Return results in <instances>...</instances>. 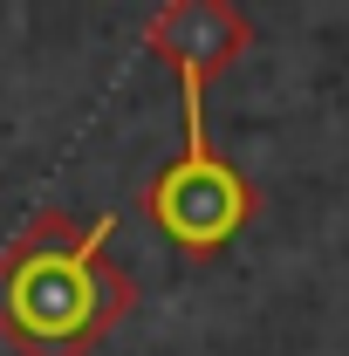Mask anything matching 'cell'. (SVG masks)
<instances>
[{
	"label": "cell",
	"mask_w": 349,
	"mask_h": 356,
	"mask_svg": "<svg viewBox=\"0 0 349 356\" xmlns=\"http://www.w3.org/2000/svg\"><path fill=\"white\" fill-rule=\"evenodd\" d=\"M137 206H144V220L158 226L178 254H192V261L219 254L233 233H247V220L261 213L254 178L240 172L233 158H219L213 137H206V96H185V151H178L165 172L144 178Z\"/></svg>",
	"instance_id": "cell-2"
},
{
	"label": "cell",
	"mask_w": 349,
	"mask_h": 356,
	"mask_svg": "<svg viewBox=\"0 0 349 356\" xmlns=\"http://www.w3.org/2000/svg\"><path fill=\"white\" fill-rule=\"evenodd\" d=\"M144 48L178 76V96H206L219 69L254 48V21L233 0H165L144 21Z\"/></svg>",
	"instance_id": "cell-3"
},
{
	"label": "cell",
	"mask_w": 349,
	"mask_h": 356,
	"mask_svg": "<svg viewBox=\"0 0 349 356\" xmlns=\"http://www.w3.org/2000/svg\"><path fill=\"white\" fill-rule=\"evenodd\" d=\"M110 233L117 213L42 206L0 247V343L14 356H89L137 309V281L110 267Z\"/></svg>",
	"instance_id": "cell-1"
}]
</instances>
